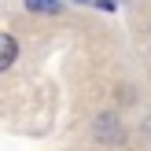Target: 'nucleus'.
I'll list each match as a JSON object with an SVG mask.
<instances>
[{
	"label": "nucleus",
	"instance_id": "1",
	"mask_svg": "<svg viewBox=\"0 0 151 151\" xmlns=\"http://www.w3.org/2000/svg\"><path fill=\"white\" fill-rule=\"evenodd\" d=\"M15 55H19L15 37H11V33H0V70H7V66L15 63Z\"/></svg>",
	"mask_w": 151,
	"mask_h": 151
},
{
	"label": "nucleus",
	"instance_id": "2",
	"mask_svg": "<svg viewBox=\"0 0 151 151\" xmlns=\"http://www.w3.org/2000/svg\"><path fill=\"white\" fill-rule=\"evenodd\" d=\"M29 11H41V15H55L59 11V0H26Z\"/></svg>",
	"mask_w": 151,
	"mask_h": 151
},
{
	"label": "nucleus",
	"instance_id": "3",
	"mask_svg": "<svg viewBox=\"0 0 151 151\" xmlns=\"http://www.w3.org/2000/svg\"><path fill=\"white\" fill-rule=\"evenodd\" d=\"M85 4H96V7H103V11H114L122 0H85Z\"/></svg>",
	"mask_w": 151,
	"mask_h": 151
}]
</instances>
